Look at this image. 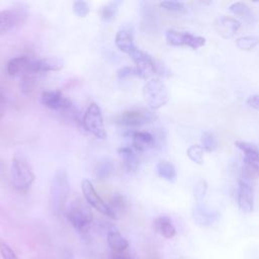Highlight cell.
I'll use <instances>...</instances> for the list:
<instances>
[{
	"label": "cell",
	"instance_id": "6da1fadb",
	"mask_svg": "<svg viewBox=\"0 0 259 259\" xmlns=\"http://www.w3.org/2000/svg\"><path fill=\"white\" fill-rule=\"evenodd\" d=\"M11 179L13 187L20 193L27 192L35 179L30 163L21 153H16L13 156L11 164Z\"/></svg>",
	"mask_w": 259,
	"mask_h": 259
},
{
	"label": "cell",
	"instance_id": "7a4b0ae2",
	"mask_svg": "<svg viewBox=\"0 0 259 259\" xmlns=\"http://www.w3.org/2000/svg\"><path fill=\"white\" fill-rule=\"evenodd\" d=\"M70 182L64 168L56 170L50 185V203L55 212H60L69 197Z\"/></svg>",
	"mask_w": 259,
	"mask_h": 259
},
{
	"label": "cell",
	"instance_id": "3957f363",
	"mask_svg": "<svg viewBox=\"0 0 259 259\" xmlns=\"http://www.w3.org/2000/svg\"><path fill=\"white\" fill-rule=\"evenodd\" d=\"M67 219L77 233L85 236L89 232L93 214L90 207L77 197L73 199L68 206Z\"/></svg>",
	"mask_w": 259,
	"mask_h": 259
},
{
	"label": "cell",
	"instance_id": "277c9868",
	"mask_svg": "<svg viewBox=\"0 0 259 259\" xmlns=\"http://www.w3.org/2000/svg\"><path fill=\"white\" fill-rule=\"evenodd\" d=\"M252 174L250 170L244 167L239 176L238 205L245 213H249L254 209V181Z\"/></svg>",
	"mask_w": 259,
	"mask_h": 259
},
{
	"label": "cell",
	"instance_id": "5b68a950",
	"mask_svg": "<svg viewBox=\"0 0 259 259\" xmlns=\"http://www.w3.org/2000/svg\"><path fill=\"white\" fill-rule=\"evenodd\" d=\"M143 96L151 109H159L169 100V94L166 86L159 79L148 81L143 87Z\"/></svg>",
	"mask_w": 259,
	"mask_h": 259
},
{
	"label": "cell",
	"instance_id": "8992f818",
	"mask_svg": "<svg viewBox=\"0 0 259 259\" xmlns=\"http://www.w3.org/2000/svg\"><path fill=\"white\" fill-rule=\"evenodd\" d=\"M28 17L25 6L17 5L0 11V36L20 26Z\"/></svg>",
	"mask_w": 259,
	"mask_h": 259
},
{
	"label": "cell",
	"instance_id": "52a82bcc",
	"mask_svg": "<svg viewBox=\"0 0 259 259\" xmlns=\"http://www.w3.org/2000/svg\"><path fill=\"white\" fill-rule=\"evenodd\" d=\"M82 122L85 130L94 137H96L97 139L103 140L106 138L102 113L99 106L95 102L91 103L87 107Z\"/></svg>",
	"mask_w": 259,
	"mask_h": 259
},
{
	"label": "cell",
	"instance_id": "ba28073f",
	"mask_svg": "<svg viewBox=\"0 0 259 259\" xmlns=\"http://www.w3.org/2000/svg\"><path fill=\"white\" fill-rule=\"evenodd\" d=\"M157 119V114L148 109H131L118 114L114 121L123 126H139Z\"/></svg>",
	"mask_w": 259,
	"mask_h": 259
},
{
	"label": "cell",
	"instance_id": "9c48e42d",
	"mask_svg": "<svg viewBox=\"0 0 259 259\" xmlns=\"http://www.w3.org/2000/svg\"><path fill=\"white\" fill-rule=\"evenodd\" d=\"M81 188H82L84 198L88 202V204H90L93 208H95L97 211L101 212L102 214L110 219H116L114 213L110 209L109 205L99 196L93 184L89 180L84 179L81 183Z\"/></svg>",
	"mask_w": 259,
	"mask_h": 259
},
{
	"label": "cell",
	"instance_id": "30bf717a",
	"mask_svg": "<svg viewBox=\"0 0 259 259\" xmlns=\"http://www.w3.org/2000/svg\"><path fill=\"white\" fill-rule=\"evenodd\" d=\"M130 57L136 64L137 75L142 78H149L157 73V65L152 60V58L145 52L139 50L138 48L130 54Z\"/></svg>",
	"mask_w": 259,
	"mask_h": 259
},
{
	"label": "cell",
	"instance_id": "8fae6325",
	"mask_svg": "<svg viewBox=\"0 0 259 259\" xmlns=\"http://www.w3.org/2000/svg\"><path fill=\"white\" fill-rule=\"evenodd\" d=\"M235 145L244 153L245 167L253 174L259 176V148L251 143L243 141H236Z\"/></svg>",
	"mask_w": 259,
	"mask_h": 259
},
{
	"label": "cell",
	"instance_id": "7c38bea8",
	"mask_svg": "<svg viewBox=\"0 0 259 259\" xmlns=\"http://www.w3.org/2000/svg\"><path fill=\"white\" fill-rule=\"evenodd\" d=\"M41 103L53 110H70L72 103L65 98L60 91H45L41 94Z\"/></svg>",
	"mask_w": 259,
	"mask_h": 259
},
{
	"label": "cell",
	"instance_id": "4fadbf2b",
	"mask_svg": "<svg viewBox=\"0 0 259 259\" xmlns=\"http://www.w3.org/2000/svg\"><path fill=\"white\" fill-rule=\"evenodd\" d=\"M241 27V23L236 18L221 15L214 20L215 31L224 38L233 37Z\"/></svg>",
	"mask_w": 259,
	"mask_h": 259
},
{
	"label": "cell",
	"instance_id": "5bb4252c",
	"mask_svg": "<svg viewBox=\"0 0 259 259\" xmlns=\"http://www.w3.org/2000/svg\"><path fill=\"white\" fill-rule=\"evenodd\" d=\"M33 59H30L27 56H19L15 57L7 63L6 70L7 73L11 76L18 75V74H32V65H33Z\"/></svg>",
	"mask_w": 259,
	"mask_h": 259
},
{
	"label": "cell",
	"instance_id": "9a60e30c",
	"mask_svg": "<svg viewBox=\"0 0 259 259\" xmlns=\"http://www.w3.org/2000/svg\"><path fill=\"white\" fill-rule=\"evenodd\" d=\"M218 212L207 208L201 203H197L192 208V219L200 227H208L218 219Z\"/></svg>",
	"mask_w": 259,
	"mask_h": 259
},
{
	"label": "cell",
	"instance_id": "2e32d148",
	"mask_svg": "<svg viewBox=\"0 0 259 259\" xmlns=\"http://www.w3.org/2000/svg\"><path fill=\"white\" fill-rule=\"evenodd\" d=\"M64 67V62L57 57H48L40 60H34L32 66V73L37 74L41 72L59 71Z\"/></svg>",
	"mask_w": 259,
	"mask_h": 259
},
{
	"label": "cell",
	"instance_id": "e0dca14e",
	"mask_svg": "<svg viewBox=\"0 0 259 259\" xmlns=\"http://www.w3.org/2000/svg\"><path fill=\"white\" fill-rule=\"evenodd\" d=\"M107 244L115 253H122L128 247V241L122 237L115 228L109 230L107 234Z\"/></svg>",
	"mask_w": 259,
	"mask_h": 259
},
{
	"label": "cell",
	"instance_id": "ac0fdd59",
	"mask_svg": "<svg viewBox=\"0 0 259 259\" xmlns=\"http://www.w3.org/2000/svg\"><path fill=\"white\" fill-rule=\"evenodd\" d=\"M153 226L155 231L161 234L166 239H170L174 237L176 234L175 227L173 226L172 221L169 217H166V215L158 217L157 219H155Z\"/></svg>",
	"mask_w": 259,
	"mask_h": 259
},
{
	"label": "cell",
	"instance_id": "d6986e66",
	"mask_svg": "<svg viewBox=\"0 0 259 259\" xmlns=\"http://www.w3.org/2000/svg\"><path fill=\"white\" fill-rule=\"evenodd\" d=\"M115 45L121 52L128 55L137 49L132 33L125 29L117 31L115 35Z\"/></svg>",
	"mask_w": 259,
	"mask_h": 259
},
{
	"label": "cell",
	"instance_id": "ffe728a7",
	"mask_svg": "<svg viewBox=\"0 0 259 259\" xmlns=\"http://www.w3.org/2000/svg\"><path fill=\"white\" fill-rule=\"evenodd\" d=\"M154 137L148 132H134L133 145L138 151H145L154 146Z\"/></svg>",
	"mask_w": 259,
	"mask_h": 259
},
{
	"label": "cell",
	"instance_id": "44dd1931",
	"mask_svg": "<svg viewBox=\"0 0 259 259\" xmlns=\"http://www.w3.org/2000/svg\"><path fill=\"white\" fill-rule=\"evenodd\" d=\"M157 173L160 177L163 179L169 181V182H174L176 180V170L173 164H171L168 161H161L157 164L156 166Z\"/></svg>",
	"mask_w": 259,
	"mask_h": 259
},
{
	"label": "cell",
	"instance_id": "7402d4cb",
	"mask_svg": "<svg viewBox=\"0 0 259 259\" xmlns=\"http://www.w3.org/2000/svg\"><path fill=\"white\" fill-rule=\"evenodd\" d=\"M229 10L234 15H237L246 21H252V19H254V14L251 8L243 2H235L231 4L229 7Z\"/></svg>",
	"mask_w": 259,
	"mask_h": 259
},
{
	"label": "cell",
	"instance_id": "603a6c76",
	"mask_svg": "<svg viewBox=\"0 0 259 259\" xmlns=\"http://www.w3.org/2000/svg\"><path fill=\"white\" fill-rule=\"evenodd\" d=\"M117 153L127 168H130L131 170H135L138 167L139 158L131 148H119L117 150Z\"/></svg>",
	"mask_w": 259,
	"mask_h": 259
},
{
	"label": "cell",
	"instance_id": "cb8c5ba5",
	"mask_svg": "<svg viewBox=\"0 0 259 259\" xmlns=\"http://www.w3.org/2000/svg\"><path fill=\"white\" fill-rule=\"evenodd\" d=\"M114 166L109 159H102L95 166V175L97 179L104 180L107 179L113 173Z\"/></svg>",
	"mask_w": 259,
	"mask_h": 259
},
{
	"label": "cell",
	"instance_id": "d4e9b609",
	"mask_svg": "<svg viewBox=\"0 0 259 259\" xmlns=\"http://www.w3.org/2000/svg\"><path fill=\"white\" fill-rule=\"evenodd\" d=\"M201 147L206 152H213L218 147V141L212 133L210 132H203L200 138Z\"/></svg>",
	"mask_w": 259,
	"mask_h": 259
},
{
	"label": "cell",
	"instance_id": "484cf974",
	"mask_svg": "<svg viewBox=\"0 0 259 259\" xmlns=\"http://www.w3.org/2000/svg\"><path fill=\"white\" fill-rule=\"evenodd\" d=\"M259 44V37L254 35L241 36L236 40V46L243 51H250Z\"/></svg>",
	"mask_w": 259,
	"mask_h": 259
},
{
	"label": "cell",
	"instance_id": "4316f807",
	"mask_svg": "<svg viewBox=\"0 0 259 259\" xmlns=\"http://www.w3.org/2000/svg\"><path fill=\"white\" fill-rule=\"evenodd\" d=\"M165 38L171 46L181 47L184 46V33L174 29H168L165 32Z\"/></svg>",
	"mask_w": 259,
	"mask_h": 259
},
{
	"label": "cell",
	"instance_id": "83f0119b",
	"mask_svg": "<svg viewBox=\"0 0 259 259\" xmlns=\"http://www.w3.org/2000/svg\"><path fill=\"white\" fill-rule=\"evenodd\" d=\"M203 152H204V150L202 149V147L200 145L195 144V145H191L187 149L186 153H187L188 158L192 162H194L198 165H201L203 163Z\"/></svg>",
	"mask_w": 259,
	"mask_h": 259
},
{
	"label": "cell",
	"instance_id": "f1b7e54d",
	"mask_svg": "<svg viewBox=\"0 0 259 259\" xmlns=\"http://www.w3.org/2000/svg\"><path fill=\"white\" fill-rule=\"evenodd\" d=\"M205 45V38L202 36L193 35L189 32H184V46L192 49H198Z\"/></svg>",
	"mask_w": 259,
	"mask_h": 259
},
{
	"label": "cell",
	"instance_id": "f546056e",
	"mask_svg": "<svg viewBox=\"0 0 259 259\" xmlns=\"http://www.w3.org/2000/svg\"><path fill=\"white\" fill-rule=\"evenodd\" d=\"M120 2H117V1H112V2H109L107 3L106 5H104L100 11V15H101V18L104 19V20H110L113 18V16L115 15L116 11H117V8H118V4Z\"/></svg>",
	"mask_w": 259,
	"mask_h": 259
},
{
	"label": "cell",
	"instance_id": "4dcf8cb0",
	"mask_svg": "<svg viewBox=\"0 0 259 259\" xmlns=\"http://www.w3.org/2000/svg\"><path fill=\"white\" fill-rule=\"evenodd\" d=\"M206 191H207V182L204 179L198 180L193 189V195L197 203H201L202 199L206 194Z\"/></svg>",
	"mask_w": 259,
	"mask_h": 259
},
{
	"label": "cell",
	"instance_id": "1f68e13d",
	"mask_svg": "<svg viewBox=\"0 0 259 259\" xmlns=\"http://www.w3.org/2000/svg\"><path fill=\"white\" fill-rule=\"evenodd\" d=\"M159 5L168 11H174V12H184L185 11V6L182 2L180 1H173V0H165L161 1Z\"/></svg>",
	"mask_w": 259,
	"mask_h": 259
},
{
	"label": "cell",
	"instance_id": "d6a6232c",
	"mask_svg": "<svg viewBox=\"0 0 259 259\" xmlns=\"http://www.w3.org/2000/svg\"><path fill=\"white\" fill-rule=\"evenodd\" d=\"M89 5L86 1H75L73 3V11L78 17H86L89 13Z\"/></svg>",
	"mask_w": 259,
	"mask_h": 259
},
{
	"label": "cell",
	"instance_id": "836d02e7",
	"mask_svg": "<svg viewBox=\"0 0 259 259\" xmlns=\"http://www.w3.org/2000/svg\"><path fill=\"white\" fill-rule=\"evenodd\" d=\"M110 209L112 210V212L114 213L115 218L118 217V214L120 212L123 211L124 209V206H125V203H124V200H123V197L120 196V195H115L111 204H108Z\"/></svg>",
	"mask_w": 259,
	"mask_h": 259
},
{
	"label": "cell",
	"instance_id": "e575fe53",
	"mask_svg": "<svg viewBox=\"0 0 259 259\" xmlns=\"http://www.w3.org/2000/svg\"><path fill=\"white\" fill-rule=\"evenodd\" d=\"M0 254L3 259H18L11 247L2 241H0Z\"/></svg>",
	"mask_w": 259,
	"mask_h": 259
},
{
	"label": "cell",
	"instance_id": "d590c367",
	"mask_svg": "<svg viewBox=\"0 0 259 259\" xmlns=\"http://www.w3.org/2000/svg\"><path fill=\"white\" fill-rule=\"evenodd\" d=\"M20 86H21V90L25 93H28V92L32 91L33 86H34V79L32 78V74L23 75Z\"/></svg>",
	"mask_w": 259,
	"mask_h": 259
},
{
	"label": "cell",
	"instance_id": "8d00e7d4",
	"mask_svg": "<svg viewBox=\"0 0 259 259\" xmlns=\"http://www.w3.org/2000/svg\"><path fill=\"white\" fill-rule=\"evenodd\" d=\"M134 75L138 76L136 68H132V67H123L120 70H118V72H117V77L119 79H123V78H126L128 76H134Z\"/></svg>",
	"mask_w": 259,
	"mask_h": 259
},
{
	"label": "cell",
	"instance_id": "74e56055",
	"mask_svg": "<svg viewBox=\"0 0 259 259\" xmlns=\"http://www.w3.org/2000/svg\"><path fill=\"white\" fill-rule=\"evenodd\" d=\"M246 102H247V104H248L251 108H253V109L259 111V94L250 95V96L247 98V101H246Z\"/></svg>",
	"mask_w": 259,
	"mask_h": 259
},
{
	"label": "cell",
	"instance_id": "f35d334b",
	"mask_svg": "<svg viewBox=\"0 0 259 259\" xmlns=\"http://www.w3.org/2000/svg\"><path fill=\"white\" fill-rule=\"evenodd\" d=\"M5 109H6V97L3 91L0 89V121L5 114Z\"/></svg>",
	"mask_w": 259,
	"mask_h": 259
},
{
	"label": "cell",
	"instance_id": "ab89813d",
	"mask_svg": "<svg viewBox=\"0 0 259 259\" xmlns=\"http://www.w3.org/2000/svg\"><path fill=\"white\" fill-rule=\"evenodd\" d=\"M61 259H73L72 252L70 250H68V249H65L64 251H62Z\"/></svg>",
	"mask_w": 259,
	"mask_h": 259
},
{
	"label": "cell",
	"instance_id": "60d3db41",
	"mask_svg": "<svg viewBox=\"0 0 259 259\" xmlns=\"http://www.w3.org/2000/svg\"><path fill=\"white\" fill-rule=\"evenodd\" d=\"M115 259H133V258L130 257V256H126V255L121 254V255H116V256H115Z\"/></svg>",
	"mask_w": 259,
	"mask_h": 259
}]
</instances>
